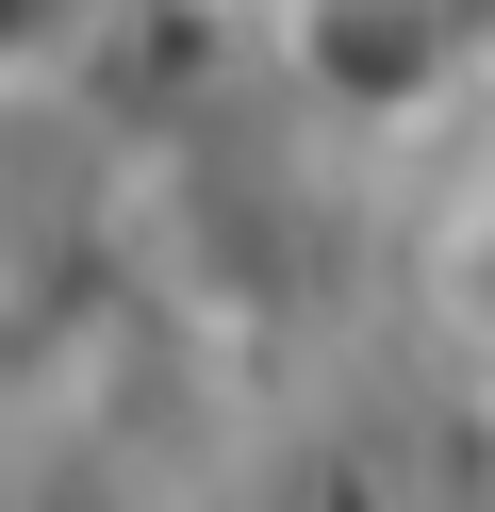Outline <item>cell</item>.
Returning a JSON list of instances; mask_svg holds the SVG:
<instances>
[{"mask_svg": "<svg viewBox=\"0 0 495 512\" xmlns=\"http://www.w3.org/2000/svg\"><path fill=\"white\" fill-rule=\"evenodd\" d=\"M248 50L330 149H462L495 116V0H248Z\"/></svg>", "mask_w": 495, "mask_h": 512, "instance_id": "cell-1", "label": "cell"}, {"mask_svg": "<svg viewBox=\"0 0 495 512\" xmlns=\"http://www.w3.org/2000/svg\"><path fill=\"white\" fill-rule=\"evenodd\" d=\"M396 298H413V347L446 364V397L495 430V116L462 149H429L413 248H396Z\"/></svg>", "mask_w": 495, "mask_h": 512, "instance_id": "cell-2", "label": "cell"}, {"mask_svg": "<svg viewBox=\"0 0 495 512\" xmlns=\"http://www.w3.org/2000/svg\"><path fill=\"white\" fill-rule=\"evenodd\" d=\"M83 50H99V0H0V133L50 116L83 83Z\"/></svg>", "mask_w": 495, "mask_h": 512, "instance_id": "cell-3", "label": "cell"}]
</instances>
